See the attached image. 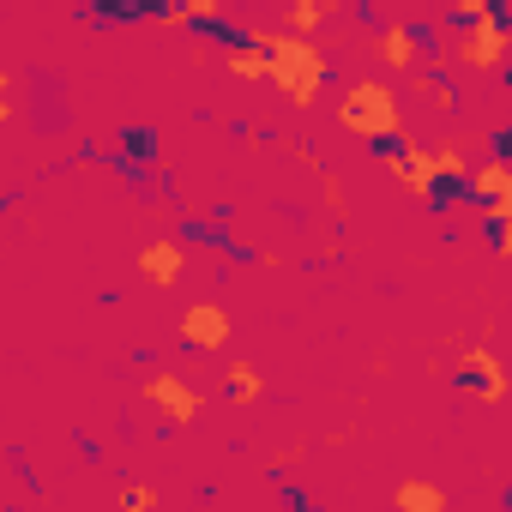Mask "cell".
I'll return each instance as SVG.
<instances>
[{
    "mask_svg": "<svg viewBox=\"0 0 512 512\" xmlns=\"http://www.w3.org/2000/svg\"><path fill=\"white\" fill-rule=\"evenodd\" d=\"M338 127L356 133V139H368V145H398V127H404L398 91L386 79H356L338 97Z\"/></svg>",
    "mask_w": 512,
    "mask_h": 512,
    "instance_id": "7a4b0ae2",
    "label": "cell"
},
{
    "mask_svg": "<svg viewBox=\"0 0 512 512\" xmlns=\"http://www.w3.org/2000/svg\"><path fill=\"white\" fill-rule=\"evenodd\" d=\"M392 181L416 199H440V163H434V145H380Z\"/></svg>",
    "mask_w": 512,
    "mask_h": 512,
    "instance_id": "277c9868",
    "label": "cell"
},
{
    "mask_svg": "<svg viewBox=\"0 0 512 512\" xmlns=\"http://www.w3.org/2000/svg\"><path fill=\"white\" fill-rule=\"evenodd\" d=\"M434 163H440V193H446V187H464V175H470V163H464V139L434 145Z\"/></svg>",
    "mask_w": 512,
    "mask_h": 512,
    "instance_id": "5bb4252c",
    "label": "cell"
},
{
    "mask_svg": "<svg viewBox=\"0 0 512 512\" xmlns=\"http://www.w3.org/2000/svg\"><path fill=\"white\" fill-rule=\"evenodd\" d=\"M332 13H338V0H296L284 25H290V37H308V31H320Z\"/></svg>",
    "mask_w": 512,
    "mask_h": 512,
    "instance_id": "4fadbf2b",
    "label": "cell"
},
{
    "mask_svg": "<svg viewBox=\"0 0 512 512\" xmlns=\"http://www.w3.org/2000/svg\"><path fill=\"white\" fill-rule=\"evenodd\" d=\"M7 91H13V73H7V67H0V97H7Z\"/></svg>",
    "mask_w": 512,
    "mask_h": 512,
    "instance_id": "ffe728a7",
    "label": "cell"
},
{
    "mask_svg": "<svg viewBox=\"0 0 512 512\" xmlns=\"http://www.w3.org/2000/svg\"><path fill=\"white\" fill-rule=\"evenodd\" d=\"M452 374H458V380H464L482 404H506V368H500L494 344H458Z\"/></svg>",
    "mask_w": 512,
    "mask_h": 512,
    "instance_id": "5b68a950",
    "label": "cell"
},
{
    "mask_svg": "<svg viewBox=\"0 0 512 512\" xmlns=\"http://www.w3.org/2000/svg\"><path fill=\"white\" fill-rule=\"evenodd\" d=\"M145 404L163 416V428H187V422H199V410H205V392H199L193 380H181L175 368H157V374L145 380Z\"/></svg>",
    "mask_w": 512,
    "mask_h": 512,
    "instance_id": "3957f363",
    "label": "cell"
},
{
    "mask_svg": "<svg viewBox=\"0 0 512 512\" xmlns=\"http://www.w3.org/2000/svg\"><path fill=\"white\" fill-rule=\"evenodd\" d=\"M247 37H253V49L266 55V79H272L296 109H308V103L320 97V85H326L332 61L320 55V43H314V37H290V31H247Z\"/></svg>",
    "mask_w": 512,
    "mask_h": 512,
    "instance_id": "6da1fadb",
    "label": "cell"
},
{
    "mask_svg": "<svg viewBox=\"0 0 512 512\" xmlns=\"http://www.w3.org/2000/svg\"><path fill=\"white\" fill-rule=\"evenodd\" d=\"M506 55H512V31H506L500 7L482 13V19H470V31H464V61H470L476 73H506Z\"/></svg>",
    "mask_w": 512,
    "mask_h": 512,
    "instance_id": "8992f818",
    "label": "cell"
},
{
    "mask_svg": "<svg viewBox=\"0 0 512 512\" xmlns=\"http://www.w3.org/2000/svg\"><path fill=\"white\" fill-rule=\"evenodd\" d=\"M392 506L398 512H446V488L440 482H422V476H404L392 488Z\"/></svg>",
    "mask_w": 512,
    "mask_h": 512,
    "instance_id": "8fae6325",
    "label": "cell"
},
{
    "mask_svg": "<svg viewBox=\"0 0 512 512\" xmlns=\"http://www.w3.org/2000/svg\"><path fill=\"white\" fill-rule=\"evenodd\" d=\"M13 121V97H0V127H7Z\"/></svg>",
    "mask_w": 512,
    "mask_h": 512,
    "instance_id": "d6986e66",
    "label": "cell"
},
{
    "mask_svg": "<svg viewBox=\"0 0 512 512\" xmlns=\"http://www.w3.org/2000/svg\"><path fill=\"white\" fill-rule=\"evenodd\" d=\"M380 61H386V67H398V73H404V67H416V31H410L404 19H392V25L380 31Z\"/></svg>",
    "mask_w": 512,
    "mask_h": 512,
    "instance_id": "7c38bea8",
    "label": "cell"
},
{
    "mask_svg": "<svg viewBox=\"0 0 512 512\" xmlns=\"http://www.w3.org/2000/svg\"><path fill=\"white\" fill-rule=\"evenodd\" d=\"M464 181H470V193H476L482 205H506V199H512V163H506L500 151H494V157H482Z\"/></svg>",
    "mask_w": 512,
    "mask_h": 512,
    "instance_id": "9c48e42d",
    "label": "cell"
},
{
    "mask_svg": "<svg viewBox=\"0 0 512 512\" xmlns=\"http://www.w3.org/2000/svg\"><path fill=\"white\" fill-rule=\"evenodd\" d=\"M229 332H235V320H229L223 302H193V308L181 314V338H187L193 350H223Z\"/></svg>",
    "mask_w": 512,
    "mask_h": 512,
    "instance_id": "52a82bcc",
    "label": "cell"
},
{
    "mask_svg": "<svg viewBox=\"0 0 512 512\" xmlns=\"http://www.w3.org/2000/svg\"><path fill=\"white\" fill-rule=\"evenodd\" d=\"M121 512H157V488H151V482L121 488Z\"/></svg>",
    "mask_w": 512,
    "mask_h": 512,
    "instance_id": "e0dca14e",
    "label": "cell"
},
{
    "mask_svg": "<svg viewBox=\"0 0 512 512\" xmlns=\"http://www.w3.org/2000/svg\"><path fill=\"white\" fill-rule=\"evenodd\" d=\"M296 157H302V163H308V169L320 175V187H326V205H332V217H344L350 205H344V181H338V169H326V163H320L314 151H302V145H296Z\"/></svg>",
    "mask_w": 512,
    "mask_h": 512,
    "instance_id": "9a60e30c",
    "label": "cell"
},
{
    "mask_svg": "<svg viewBox=\"0 0 512 512\" xmlns=\"http://www.w3.org/2000/svg\"><path fill=\"white\" fill-rule=\"evenodd\" d=\"M260 392H266L260 368H253V362H229V398H235V404H253Z\"/></svg>",
    "mask_w": 512,
    "mask_h": 512,
    "instance_id": "2e32d148",
    "label": "cell"
},
{
    "mask_svg": "<svg viewBox=\"0 0 512 512\" xmlns=\"http://www.w3.org/2000/svg\"><path fill=\"white\" fill-rule=\"evenodd\" d=\"M121 145H127L133 157H151V133H145V127H127V133H121Z\"/></svg>",
    "mask_w": 512,
    "mask_h": 512,
    "instance_id": "ac0fdd59",
    "label": "cell"
},
{
    "mask_svg": "<svg viewBox=\"0 0 512 512\" xmlns=\"http://www.w3.org/2000/svg\"><path fill=\"white\" fill-rule=\"evenodd\" d=\"M217 37H223V67H229L235 79H247V85H253V79H266V55L253 49L247 31H229V25H223Z\"/></svg>",
    "mask_w": 512,
    "mask_h": 512,
    "instance_id": "30bf717a",
    "label": "cell"
},
{
    "mask_svg": "<svg viewBox=\"0 0 512 512\" xmlns=\"http://www.w3.org/2000/svg\"><path fill=\"white\" fill-rule=\"evenodd\" d=\"M181 272H187L181 241H145V247H139V278H145V284H163V290H169Z\"/></svg>",
    "mask_w": 512,
    "mask_h": 512,
    "instance_id": "ba28073f",
    "label": "cell"
}]
</instances>
